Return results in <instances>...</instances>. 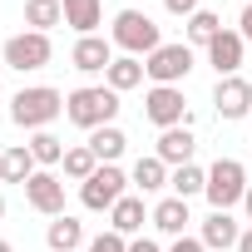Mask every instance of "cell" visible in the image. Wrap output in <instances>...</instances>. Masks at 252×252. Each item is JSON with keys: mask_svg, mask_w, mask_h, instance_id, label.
I'll return each instance as SVG.
<instances>
[{"mask_svg": "<svg viewBox=\"0 0 252 252\" xmlns=\"http://www.w3.org/2000/svg\"><path fill=\"white\" fill-rule=\"evenodd\" d=\"M114 114H119V94L109 84H84V89H74L64 99V119L79 124V129H89V134L104 129V124H114Z\"/></svg>", "mask_w": 252, "mask_h": 252, "instance_id": "1", "label": "cell"}, {"mask_svg": "<svg viewBox=\"0 0 252 252\" xmlns=\"http://www.w3.org/2000/svg\"><path fill=\"white\" fill-rule=\"evenodd\" d=\"M64 114V94L60 89H50V84H35V89H20L15 99H10V119L20 124V129H50V124Z\"/></svg>", "mask_w": 252, "mask_h": 252, "instance_id": "2", "label": "cell"}, {"mask_svg": "<svg viewBox=\"0 0 252 252\" xmlns=\"http://www.w3.org/2000/svg\"><path fill=\"white\" fill-rule=\"evenodd\" d=\"M124 55H134V60H149L163 40H158V25L144 15V10H119L114 15V35H109Z\"/></svg>", "mask_w": 252, "mask_h": 252, "instance_id": "3", "label": "cell"}, {"mask_svg": "<svg viewBox=\"0 0 252 252\" xmlns=\"http://www.w3.org/2000/svg\"><path fill=\"white\" fill-rule=\"evenodd\" d=\"M247 168L237 163V158H218L213 168H208V188H203V198L213 203V213H227L232 203H242L247 198Z\"/></svg>", "mask_w": 252, "mask_h": 252, "instance_id": "4", "label": "cell"}, {"mask_svg": "<svg viewBox=\"0 0 252 252\" xmlns=\"http://www.w3.org/2000/svg\"><path fill=\"white\" fill-rule=\"evenodd\" d=\"M124 188H129L124 168H119V163H99V168H94V178H89V183H79V203H84L89 213H109V208L124 198Z\"/></svg>", "mask_w": 252, "mask_h": 252, "instance_id": "5", "label": "cell"}, {"mask_svg": "<svg viewBox=\"0 0 252 252\" xmlns=\"http://www.w3.org/2000/svg\"><path fill=\"white\" fill-rule=\"evenodd\" d=\"M144 119L158 124V129H178V124H188V99L178 84H154L144 94Z\"/></svg>", "mask_w": 252, "mask_h": 252, "instance_id": "6", "label": "cell"}, {"mask_svg": "<svg viewBox=\"0 0 252 252\" xmlns=\"http://www.w3.org/2000/svg\"><path fill=\"white\" fill-rule=\"evenodd\" d=\"M50 55H55V45H50V35H40V30H20V35H10V40H5V64H10V69H20V74L45 69V64H50Z\"/></svg>", "mask_w": 252, "mask_h": 252, "instance_id": "7", "label": "cell"}, {"mask_svg": "<svg viewBox=\"0 0 252 252\" xmlns=\"http://www.w3.org/2000/svg\"><path fill=\"white\" fill-rule=\"evenodd\" d=\"M188 69H193V45H158L149 60H144V74L154 79V84H178V79H188Z\"/></svg>", "mask_w": 252, "mask_h": 252, "instance_id": "8", "label": "cell"}, {"mask_svg": "<svg viewBox=\"0 0 252 252\" xmlns=\"http://www.w3.org/2000/svg\"><path fill=\"white\" fill-rule=\"evenodd\" d=\"M25 203H30L35 213H45V218H64V183H60L50 168H40V173L25 183Z\"/></svg>", "mask_w": 252, "mask_h": 252, "instance_id": "9", "label": "cell"}, {"mask_svg": "<svg viewBox=\"0 0 252 252\" xmlns=\"http://www.w3.org/2000/svg\"><path fill=\"white\" fill-rule=\"evenodd\" d=\"M213 104H218V119H242V114H252V84L242 79V74H227V79H218V89H213Z\"/></svg>", "mask_w": 252, "mask_h": 252, "instance_id": "10", "label": "cell"}, {"mask_svg": "<svg viewBox=\"0 0 252 252\" xmlns=\"http://www.w3.org/2000/svg\"><path fill=\"white\" fill-rule=\"evenodd\" d=\"M69 64L84 69V74H104V69L114 64V40H104V35H79V45L69 50Z\"/></svg>", "mask_w": 252, "mask_h": 252, "instance_id": "11", "label": "cell"}, {"mask_svg": "<svg viewBox=\"0 0 252 252\" xmlns=\"http://www.w3.org/2000/svg\"><path fill=\"white\" fill-rule=\"evenodd\" d=\"M242 30H222L213 45H208V64L218 69V79H227V74H237L242 69Z\"/></svg>", "mask_w": 252, "mask_h": 252, "instance_id": "12", "label": "cell"}, {"mask_svg": "<svg viewBox=\"0 0 252 252\" xmlns=\"http://www.w3.org/2000/svg\"><path fill=\"white\" fill-rule=\"evenodd\" d=\"M193 149H198V144H193V134H188V124H178V129H163V134H158V149H154V154H158L163 163L183 168V163H193Z\"/></svg>", "mask_w": 252, "mask_h": 252, "instance_id": "13", "label": "cell"}, {"mask_svg": "<svg viewBox=\"0 0 252 252\" xmlns=\"http://www.w3.org/2000/svg\"><path fill=\"white\" fill-rule=\"evenodd\" d=\"M144 218H154V213L144 208V198H129V193H124V198L109 208V227H114L119 237H134V232L144 227Z\"/></svg>", "mask_w": 252, "mask_h": 252, "instance_id": "14", "label": "cell"}, {"mask_svg": "<svg viewBox=\"0 0 252 252\" xmlns=\"http://www.w3.org/2000/svg\"><path fill=\"white\" fill-rule=\"evenodd\" d=\"M35 173H40V163H35L30 144H15V149L0 154V178H5V183H30Z\"/></svg>", "mask_w": 252, "mask_h": 252, "instance_id": "15", "label": "cell"}, {"mask_svg": "<svg viewBox=\"0 0 252 252\" xmlns=\"http://www.w3.org/2000/svg\"><path fill=\"white\" fill-rule=\"evenodd\" d=\"M237 237H242V227H237V218L232 213H213L208 222H203V247L213 252V247H237Z\"/></svg>", "mask_w": 252, "mask_h": 252, "instance_id": "16", "label": "cell"}, {"mask_svg": "<svg viewBox=\"0 0 252 252\" xmlns=\"http://www.w3.org/2000/svg\"><path fill=\"white\" fill-rule=\"evenodd\" d=\"M104 84H109L114 94H129V89H139V84H144V60H134V55L114 60V64L104 69Z\"/></svg>", "mask_w": 252, "mask_h": 252, "instance_id": "17", "label": "cell"}, {"mask_svg": "<svg viewBox=\"0 0 252 252\" xmlns=\"http://www.w3.org/2000/svg\"><path fill=\"white\" fill-rule=\"evenodd\" d=\"M64 25L79 30V35H94L104 25V5L99 0H64Z\"/></svg>", "mask_w": 252, "mask_h": 252, "instance_id": "18", "label": "cell"}, {"mask_svg": "<svg viewBox=\"0 0 252 252\" xmlns=\"http://www.w3.org/2000/svg\"><path fill=\"white\" fill-rule=\"evenodd\" d=\"M129 183H134L139 193H158V188H168V163H163L158 154H149V158H139V163H134Z\"/></svg>", "mask_w": 252, "mask_h": 252, "instance_id": "19", "label": "cell"}, {"mask_svg": "<svg viewBox=\"0 0 252 252\" xmlns=\"http://www.w3.org/2000/svg\"><path fill=\"white\" fill-rule=\"evenodd\" d=\"M188 222H193V218H188V198H163V203L154 208V227L168 232V237H183Z\"/></svg>", "mask_w": 252, "mask_h": 252, "instance_id": "20", "label": "cell"}, {"mask_svg": "<svg viewBox=\"0 0 252 252\" xmlns=\"http://www.w3.org/2000/svg\"><path fill=\"white\" fill-rule=\"evenodd\" d=\"M45 242H50V252H74V247L84 242V222L64 213V218H55V222L45 227Z\"/></svg>", "mask_w": 252, "mask_h": 252, "instance_id": "21", "label": "cell"}, {"mask_svg": "<svg viewBox=\"0 0 252 252\" xmlns=\"http://www.w3.org/2000/svg\"><path fill=\"white\" fill-rule=\"evenodd\" d=\"M89 149H94V158H99V163H119V158H124V149H129V139H124V129L104 124V129H94V134H89Z\"/></svg>", "mask_w": 252, "mask_h": 252, "instance_id": "22", "label": "cell"}, {"mask_svg": "<svg viewBox=\"0 0 252 252\" xmlns=\"http://www.w3.org/2000/svg\"><path fill=\"white\" fill-rule=\"evenodd\" d=\"M60 20H64V0H25V25L30 30L50 35V25H60Z\"/></svg>", "mask_w": 252, "mask_h": 252, "instance_id": "23", "label": "cell"}, {"mask_svg": "<svg viewBox=\"0 0 252 252\" xmlns=\"http://www.w3.org/2000/svg\"><path fill=\"white\" fill-rule=\"evenodd\" d=\"M168 188H173V198H198V193L208 188V168L183 163V168H173V173H168Z\"/></svg>", "mask_w": 252, "mask_h": 252, "instance_id": "24", "label": "cell"}, {"mask_svg": "<svg viewBox=\"0 0 252 252\" xmlns=\"http://www.w3.org/2000/svg\"><path fill=\"white\" fill-rule=\"evenodd\" d=\"M94 168H99V158H94V149H89V144H74V149H64V178H74V183H89V178H94Z\"/></svg>", "mask_w": 252, "mask_h": 252, "instance_id": "25", "label": "cell"}, {"mask_svg": "<svg viewBox=\"0 0 252 252\" xmlns=\"http://www.w3.org/2000/svg\"><path fill=\"white\" fill-rule=\"evenodd\" d=\"M218 35H222V20H218L213 10H198V15H188V45H203V50H208Z\"/></svg>", "mask_w": 252, "mask_h": 252, "instance_id": "26", "label": "cell"}, {"mask_svg": "<svg viewBox=\"0 0 252 252\" xmlns=\"http://www.w3.org/2000/svg\"><path fill=\"white\" fill-rule=\"evenodd\" d=\"M30 154H35V163H45V168H50V163H64V144H60L50 129H40V134L30 139Z\"/></svg>", "mask_w": 252, "mask_h": 252, "instance_id": "27", "label": "cell"}, {"mask_svg": "<svg viewBox=\"0 0 252 252\" xmlns=\"http://www.w3.org/2000/svg\"><path fill=\"white\" fill-rule=\"evenodd\" d=\"M89 252H129V237H119V232L109 227V232H99V237L89 242Z\"/></svg>", "mask_w": 252, "mask_h": 252, "instance_id": "28", "label": "cell"}, {"mask_svg": "<svg viewBox=\"0 0 252 252\" xmlns=\"http://www.w3.org/2000/svg\"><path fill=\"white\" fill-rule=\"evenodd\" d=\"M163 10H168V15H183V20H188V15H198V0H163Z\"/></svg>", "mask_w": 252, "mask_h": 252, "instance_id": "29", "label": "cell"}, {"mask_svg": "<svg viewBox=\"0 0 252 252\" xmlns=\"http://www.w3.org/2000/svg\"><path fill=\"white\" fill-rule=\"evenodd\" d=\"M168 252H208V247H203V237H173Z\"/></svg>", "mask_w": 252, "mask_h": 252, "instance_id": "30", "label": "cell"}, {"mask_svg": "<svg viewBox=\"0 0 252 252\" xmlns=\"http://www.w3.org/2000/svg\"><path fill=\"white\" fill-rule=\"evenodd\" d=\"M242 40H252V0L242 5Z\"/></svg>", "mask_w": 252, "mask_h": 252, "instance_id": "31", "label": "cell"}, {"mask_svg": "<svg viewBox=\"0 0 252 252\" xmlns=\"http://www.w3.org/2000/svg\"><path fill=\"white\" fill-rule=\"evenodd\" d=\"M129 252H158V242H149V237H134V242H129Z\"/></svg>", "mask_w": 252, "mask_h": 252, "instance_id": "32", "label": "cell"}, {"mask_svg": "<svg viewBox=\"0 0 252 252\" xmlns=\"http://www.w3.org/2000/svg\"><path fill=\"white\" fill-rule=\"evenodd\" d=\"M237 252H252V227H247V232L237 237Z\"/></svg>", "mask_w": 252, "mask_h": 252, "instance_id": "33", "label": "cell"}, {"mask_svg": "<svg viewBox=\"0 0 252 252\" xmlns=\"http://www.w3.org/2000/svg\"><path fill=\"white\" fill-rule=\"evenodd\" d=\"M242 208H247V218H252V188H247V198H242Z\"/></svg>", "mask_w": 252, "mask_h": 252, "instance_id": "34", "label": "cell"}, {"mask_svg": "<svg viewBox=\"0 0 252 252\" xmlns=\"http://www.w3.org/2000/svg\"><path fill=\"white\" fill-rule=\"evenodd\" d=\"M0 252H15V247H10V242H5V237H0Z\"/></svg>", "mask_w": 252, "mask_h": 252, "instance_id": "35", "label": "cell"}, {"mask_svg": "<svg viewBox=\"0 0 252 252\" xmlns=\"http://www.w3.org/2000/svg\"><path fill=\"white\" fill-rule=\"evenodd\" d=\"M0 218H5V193H0Z\"/></svg>", "mask_w": 252, "mask_h": 252, "instance_id": "36", "label": "cell"}]
</instances>
